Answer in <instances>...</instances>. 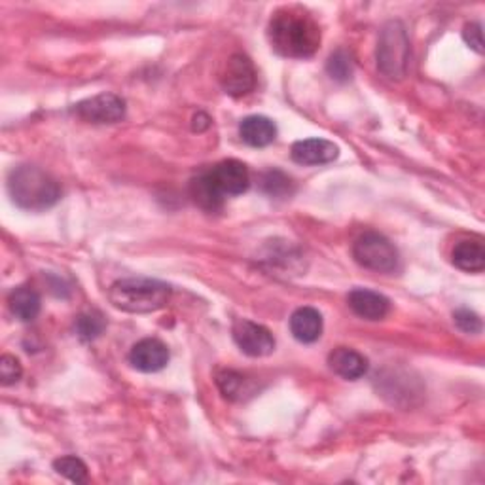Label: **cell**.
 I'll use <instances>...</instances> for the list:
<instances>
[{
  "mask_svg": "<svg viewBox=\"0 0 485 485\" xmlns=\"http://www.w3.org/2000/svg\"><path fill=\"white\" fill-rule=\"evenodd\" d=\"M232 333L234 341L247 357L262 358L275 351V338H273V333L266 326L249 321V318H237Z\"/></svg>",
  "mask_w": 485,
  "mask_h": 485,
  "instance_id": "52a82bcc",
  "label": "cell"
},
{
  "mask_svg": "<svg viewBox=\"0 0 485 485\" xmlns=\"http://www.w3.org/2000/svg\"><path fill=\"white\" fill-rule=\"evenodd\" d=\"M74 114L89 124H118L126 118V101L114 94H101L74 104Z\"/></svg>",
  "mask_w": 485,
  "mask_h": 485,
  "instance_id": "8992f818",
  "label": "cell"
},
{
  "mask_svg": "<svg viewBox=\"0 0 485 485\" xmlns=\"http://www.w3.org/2000/svg\"><path fill=\"white\" fill-rule=\"evenodd\" d=\"M12 201L23 210L42 212L61 200V188L53 177L37 165H20L8 177Z\"/></svg>",
  "mask_w": 485,
  "mask_h": 485,
  "instance_id": "7a4b0ae2",
  "label": "cell"
},
{
  "mask_svg": "<svg viewBox=\"0 0 485 485\" xmlns=\"http://www.w3.org/2000/svg\"><path fill=\"white\" fill-rule=\"evenodd\" d=\"M210 180L215 182L218 192L226 195H241L251 186V173L247 165L237 160H224L207 169Z\"/></svg>",
  "mask_w": 485,
  "mask_h": 485,
  "instance_id": "9c48e42d",
  "label": "cell"
},
{
  "mask_svg": "<svg viewBox=\"0 0 485 485\" xmlns=\"http://www.w3.org/2000/svg\"><path fill=\"white\" fill-rule=\"evenodd\" d=\"M453 266L464 273H481L485 269V249L481 241L464 239L453 247Z\"/></svg>",
  "mask_w": 485,
  "mask_h": 485,
  "instance_id": "2e32d148",
  "label": "cell"
},
{
  "mask_svg": "<svg viewBox=\"0 0 485 485\" xmlns=\"http://www.w3.org/2000/svg\"><path fill=\"white\" fill-rule=\"evenodd\" d=\"M210 127V118L203 112H200L197 116H193V124H192V129L197 131V133H201L205 129Z\"/></svg>",
  "mask_w": 485,
  "mask_h": 485,
  "instance_id": "4316f807",
  "label": "cell"
},
{
  "mask_svg": "<svg viewBox=\"0 0 485 485\" xmlns=\"http://www.w3.org/2000/svg\"><path fill=\"white\" fill-rule=\"evenodd\" d=\"M347 303L351 311L364 321H382L390 311L389 298L374 291H366V288H355L347 296Z\"/></svg>",
  "mask_w": 485,
  "mask_h": 485,
  "instance_id": "7c38bea8",
  "label": "cell"
},
{
  "mask_svg": "<svg viewBox=\"0 0 485 485\" xmlns=\"http://www.w3.org/2000/svg\"><path fill=\"white\" fill-rule=\"evenodd\" d=\"M453 323L464 333H480L481 332V318L470 309H457L453 313Z\"/></svg>",
  "mask_w": 485,
  "mask_h": 485,
  "instance_id": "d4e9b609",
  "label": "cell"
},
{
  "mask_svg": "<svg viewBox=\"0 0 485 485\" xmlns=\"http://www.w3.org/2000/svg\"><path fill=\"white\" fill-rule=\"evenodd\" d=\"M271 48L288 59L313 57L321 45V27L300 6H283L267 25Z\"/></svg>",
  "mask_w": 485,
  "mask_h": 485,
  "instance_id": "6da1fadb",
  "label": "cell"
},
{
  "mask_svg": "<svg viewBox=\"0 0 485 485\" xmlns=\"http://www.w3.org/2000/svg\"><path fill=\"white\" fill-rule=\"evenodd\" d=\"M220 84L227 95L232 97L249 95L256 87V70L252 61L242 53L232 55L227 59L226 69L220 76Z\"/></svg>",
  "mask_w": 485,
  "mask_h": 485,
  "instance_id": "ba28073f",
  "label": "cell"
},
{
  "mask_svg": "<svg viewBox=\"0 0 485 485\" xmlns=\"http://www.w3.org/2000/svg\"><path fill=\"white\" fill-rule=\"evenodd\" d=\"M260 186H262V192L271 197H286V195H291L294 190L292 180L281 171L264 173L262 180H260Z\"/></svg>",
  "mask_w": 485,
  "mask_h": 485,
  "instance_id": "7402d4cb",
  "label": "cell"
},
{
  "mask_svg": "<svg viewBox=\"0 0 485 485\" xmlns=\"http://www.w3.org/2000/svg\"><path fill=\"white\" fill-rule=\"evenodd\" d=\"M21 375H23V368L18 358L12 355H4L3 358H0V382H3L4 387L18 383Z\"/></svg>",
  "mask_w": 485,
  "mask_h": 485,
  "instance_id": "cb8c5ba5",
  "label": "cell"
},
{
  "mask_svg": "<svg viewBox=\"0 0 485 485\" xmlns=\"http://www.w3.org/2000/svg\"><path fill=\"white\" fill-rule=\"evenodd\" d=\"M326 70L330 74V78L338 80V82H347L353 74V59L345 50H336L326 63Z\"/></svg>",
  "mask_w": 485,
  "mask_h": 485,
  "instance_id": "603a6c76",
  "label": "cell"
},
{
  "mask_svg": "<svg viewBox=\"0 0 485 485\" xmlns=\"http://www.w3.org/2000/svg\"><path fill=\"white\" fill-rule=\"evenodd\" d=\"M217 385L224 394V399L241 400L242 394L247 392V377L234 370H220L217 374Z\"/></svg>",
  "mask_w": 485,
  "mask_h": 485,
  "instance_id": "d6986e66",
  "label": "cell"
},
{
  "mask_svg": "<svg viewBox=\"0 0 485 485\" xmlns=\"http://www.w3.org/2000/svg\"><path fill=\"white\" fill-rule=\"evenodd\" d=\"M171 286L148 277L119 279L109 288L112 306L124 313L144 315L163 309L171 300Z\"/></svg>",
  "mask_w": 485,
  "mask_h": 485,
  "instance_id": "3957f363",
  "label": "cell"
},
{
  "mask_svg": "<svg viewBox=\"0 0 485 485\" xmlns=\"http://www.w3.org/2000/svg\"><path fill=\"white\" fill-rule=\"evenodd\" d=\"M377 69L390 80H400L409 65V38L406 27L400 21H389L383 25L377 40Z\"/></svg>",
  "mask_w": 485,
  "mask_h": 485,
  "instance_id": "277c9868",
  "label": "cell"
},
{
  "mask_svg": "<svg viewBox=\"0 0 485 485\" xmlns=\"http://www.w3.org/2000/svg\"><path fill=\"white\" fill-rule=\"evenodd\" d=\"M53 470L57 474L65 476L67 480L74 483H84L87 480V466L82 459L72 457V455H67V457H59L53 461Z\"/></svg>",
  "mask_w": 485,
  "mask_h": 485,
  "instance_id": "44dd1931",
  "label": "cell"
},
{
  "mask_svg": "<svg viewBox=\"0 0 485 485\" xmlns=\"http://www.w3.org/2000/svg\"><path fill=\"white\" fill-rule=\"evenodd\" d=\"M328 364L333 374H338L347 382H357L368 374V358L349 347L333 349L328 357Z\"/></svg>",
  "mask_w": 485,
  "mask_h": 485,
  "instance_id": "4fadbf2b",
  "label": "cell"
},
{
  "mask_svg": "<svg viewBox=\"0 0 485 485\" xmlns=\"http://www.w3.org/2000/svg\"><path fill=\"white\" fill-rule=\"evenodd\" d=\"M8 306L12 315L21 323H33L40 313L42 300L35 288L18 286L8 298Z\"/></svg>",
  "mask_w": 485,
  "mask_h": 485,
  "instance_id": "ac0fdd59",
  "label": "cell"
},
{
  "mask_svg": "<svg viewBox=\"0 0 485 485\" xmlns=\"http://www.w3.org/2000/svg\"><path fill=\"white\" fill-rule=\"evenodd\" d=\"M169 349L156 338H146L135 343L129 353V364L143 374L161 372L169 364Z\"/></svg>",
  "mask_w": 485,
  "mask_h": 485,
  "instance_id": "30bf717a",
  "label": "cell"
},
{
  "mask_svg": "<svg viewBox=\"0 0 485 485\" xmlns=\"http://www.w3.org/2000/svg\"><path fill=\"white\" fill-rule=\"evenodd\" d=\"M190 195L193 203L207 212H217L224 207V195L218 192L207 171H201L190 180Z\"/></svg>",
  "mask_w": 485,
  "mask_h": 485,
  "instance_id": "e0dca14e",
  "label": "cell"
},
{
  "mask_svg": "<svg viewBox=\"0 0 485 485\" xmlns=\"http://www.w3.org/2000/svg\"><path fill=\"white\" fill-rule=\"evenodd\" d=\"M463 38L476 53H483V33L480 23H468L463 30Z\"/></svg>",
  "mask_w": 485,
  "mask_h": 485,
  "instance_id": "484cf974",
  "label": "cell"
},
{
  "mask_svg": "<svg viewBox=\"0 0 485 485\" xmlns=\"http://www.w3.org/2000/svg\"><path fill=\"white\" fill-rule=\"evenodd\" d=\"M353 258L358 266L375 273H392L400 264L397 247L377 232H366L355 241Z\"/></svg>",
  "mask_w": 485,
  "mask_h": 485,
  "instance_id": "5b68a950",
  "label": "cell"
},
{
  "mask_svg": "<svg viewBox=\"0 0 485 485\" xmlns=\"http://www.w3.org/2000/svg\"><path fill=\"white\" fill-rule=\"evenodd\" d=\"M104 326H106L104 318L97 311L84 313L76 318V333H78V338L82 341H94L95 338H99Z\"/></svg>",
  "mask_w": 485,
  "mask_h": 485,
  "instance_id": "ffe728a7",
  "label": "cell"
},
{
  "mask_svg": "<svg viewBox=\"0 0 485 485\" xmlns=\"http://www.w3.org/2000/svg\"><path fill=\"white\" fill-rule=\"evenodd\" d=\"M239 136L252 148H264L277 139V126L266 116H249L239 124Z\"/></svg>",
  "mask_w": 485,
  "mask_h": 485,
  "instance_id": "5bb4252c",
  "label": "cell"
},
{
  "mask_svg": "<svg viewBox=\"0 0 485 485\" xmlns=\"http://www.w3.org/2000/svg\"><path fill=\"white\" fill-rule=\"evenodd\" d=\"M291 332L300 343H315L323 336V315L315 308H300L291 316Z\"/></svg>",
  "mask_w": 485,
  "mask_h": 485,
  "instance_id": "9a60e30c",
  "label": "cell"
},
{
  "mask_svg": "<svg viewBox=\"0 0 485 485\" xmlns=\"http://www.w3.org/2000/svg\"><path fill=\"white\" fill-rule=\"evenodd\" d=\"M338 144L326 139H303L291 148V158L300 165H326L338 160Z\"/></svg>",
  "mask_w": 485,
  "mask_h": 485,
  "instance_id": "8fae6325",
  "label": "cell"
}]
</instances>
